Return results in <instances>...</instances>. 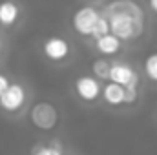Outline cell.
<instances>
[{"label": "cell", "instance_id": "12", "mask_svg": "<svg viewBox=\"0 0 157 155\" xmlns=\"http://www.w3.org/2000/svg\"><path fill=\"white\" fill-rule=\"evenodd\" d=\"M91 71H93L91 77L101 78V80H108L110 62H108L106 59H97V60H93V64H91Z\"/></svg>", "mask_w": 157, "mask_h": 155}, {"label": "cell", "instance_id": "17", "mask_svg": "<svg viewBox=\"0 0 157 155\" xmlns=\"http://www.w3.org/2000/svg\"><path fill=\"white\" fill-rule=\"evenodd\" d=\"M148 6H150V9L157 15V0H148Z\"/></svg>", "mask_w": 157, "mask_h": 155}, {"label": "cell", "instance_id": "1", "mask_svg": "<svg viewBox=\"0 0 157 155\" xmlns=\"http://www.w3.org/2000/svg\"><path fill=\"white\" fill-rule=\"evenodd\" d=\"M110 28V33L121 42L139 39L144 31V13L133 0H112L101 13Z\"/></svg>", "mask_w": 157, "mask_h": 155}, {"label": "cell", "instance_id": "6", "mask_svg": "<svg viewBox=\"0 0 157 155\" xmlns=\"http://www.w3.org/2000/svg\"><path fill=\"white\" fill-rule=\"evenodd\" d=\"M75 91L84 102H95L101 97V82L91 75H80L75 78Z\"/></svg>", "mask_w": 157, "mask_h": 155}, {"label": "cell", "instance_id": "14", "mask_svg": "<svg viewBox=\"0 0 157 155\" xmlns=\"http://www.w3.org/2000/svg\"><path fill=\"white\" fill-rule=\"evenodd\" d=\"M137 97H139V80L124 86V104L126 106L135 104L137 102Z\"/></svg>", "mask_w": 157, "mask_h": 155}, {"label": "cell", "instance_id": "7", "mask_svg": "<svg viewBox=\"0 0 157 155\" xmlns=\"http://www.w3.org/2000/svg\"><path fill=\"white\" fill-rule=\"evenodd\" d=\"M139 77L135 73V70L126 64V62H113L110 64V73H108V82H113V84H119V86H128L132 82H137Z\"/></svg>", "mask_w": 157, "mask_h": 155}, {"label": "cell", "instance_id": "13", "mask_svg": "<svg viewBox=\"0 0 157 155\" xmlns=\"http://www.w3.org/2000/svg\"><path fill=\"white\" fill-rule=\"evenodd\" d=\"M143 70H144V75L150 80L157 82V53L146 55V59L143 62Z\"/></svg>", "mask_w": 157, "mask_h": 155}, {"label": "cell", "instance_id": "11", "mask_svg": "<svg viewBox=\"0 0 157 155\" xmlns=\"http://www.w3.org/2000/svg\"><path fill=\"white\" fill-rule=\"evenodd\" d=\"M31 155H64L62 148L57 141H51L48 144H37L31 148Z\"/></svg>", "mask_w": 157, "mask_h": 155}, {"label": "cell", "instance_id": "3", "mask_svg": "<svg viewBox=\"0 0 157 155\" xmlns=\"http://www.w3.org/2000/svg\"><path fill=\"white\" fill-rule=\"evenodd\" d=\"M101 18V11L93 6H84L78 7L77 11L71 15V26L78 35L84 37H91V31L97 24V20Z\"/></svg>", "mask_w": 157, "mask_h": 155}, {"label": "cell", "instance_id": "2", "mask_svg": "<svg viewBox=\"0 0 157 155\" xmlns=\"http://www.w3.org/2000/svg\"><path fill=\"white\" fill-rule=\"evenodd\" d=\"M29 119H31L35 128H39L42 131H49L59 122V112L51 102L42 100V102L33 104V108L29 112Z\"/></svg>", "mask_w": 157, "mask_h": 155}, {"label": "cell", "instance_id": "16", "mask_svg": "<svg viewBox=\"0 0 157 155\" xmlns=\"http://www.w3.org/2000/svg\"><path fill=\"white\" fill-rule=\"evenodd\" d=\"M9 84H11V82H9V77H7L6 73H0V95L9 88Z\"/></svg>", "mask_w": 157, "mask_h": 155}, {"label": "cell", "instance_id": "4", "mask_svg": "<svg viewBox=\"0 0 157 155\" xmlns=\"http://www.w3.org/2000/svg\"><path fill=\"white\" fill-rule=\"evenodd\" d=\"M26 88L18 82H11L9 88L0 95V108L7 113H15L26 104Z\"/></svg>", "mask_w": 157, "mask_h": 155}, {"label": "cell", "instance_id": "15", "mask_svg": "<svg viewBox=\"0 0 157 155\" xmlns=\"http://www.w3.org/2000/svg\"><path fill=\"white\" fill-rule=\"evenodd\" d=\"M106 33H110V28H108L106 18L101 15V18L97 20V24H95V28H93V31H91V37L97 40V39H101L102 35H106Z\"/></svg>", "mask_w": 157, "mask_h": 155}, {"label": "cell", "instance_id": "10", "mask_svg": "<svg viewBox=\"0 0 157 155\" xmlns=\"http://www.w3.org/2000/svg\"><path fill=\"white\" fill-rule=\"evenodd\" d=\"M95 47H97V51H99L101 55H104V57H113V55H117L119 51H121L122 42H121L117 37H113L112 33H106V35H102L101 39L95 40Z\"/></svg>", "mask_w": 157, "mask_h": 155}, {"label": "cell", "instance_id": "5", "mask_svg": "<svg viewBox=\"0 0 157 155\" xmlns=\"http://www.w3.org/2000/svg\"><path fill=\"white\" fill-rule=\"evenodd\" d=\"M42 53H44V57L49 62L59 64V62H64L70 57L71 46H70L68 40L62 39V37H49V39L44 40V44H42Z\"/></svg>", "mask_w": 157, "mask_h": 155}, {"label": "cell", "instance_id": "8", "mask_svg": "<svg viewBox=\"0 0 157 155\" xmlns=\"http://www.w3.org/2000/svg\"><path fill=\"white\" fill-rule=\"evenodd\" d=\"M20 17V7L15 0H0V26L11 28Z\"/></svg>", "mask_w": 157, "mask_h": 155}, {"label": "cell", "instance_id": "9", "mask_svg": "<svg viewBox=\"0 0 157 155\" xmlns=\"http://www.w3.org/2000/svg\"><path fill=\"white\" fill-rule=\"evenodd\" d=\"M101 97L104 99V102L108 106H122L124 104V88L113 84V82H106L104 86H101Z\"/></svg>", "mask_w": 157, "mask_h": 155}, {"label": "cell", "instance_id": "18", "mask_svg": "<svg viewBox=\"0 0 157 155\" xmlns=\"http://www.w3.org/2000/svg\"><path fill=\"white\" fill-rule=\"evenodd\" d=\"M2 47H4V42H2V37H0V55H2Z\"/></svg>", "mask_w": 157, "mask_h": 155}]
</instances>
